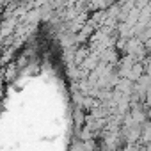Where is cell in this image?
I'll use <instances>...</instances> for the list:
<instances>
[{
	"mask_svg": "<svg viewBox=\"0 0 151 151\" xmlns=\"http://www.w3.org/2000/svg\"><path fill=\"white\" fill-rule=\"evenodd\" d=\"M71 119L66 64L41 25L0 59V151H68Z\"/></svg>",
	"mask_w": 151,
	"mask_h": 151,
	"instance_id": "cell-1",
	"label": "cell"
}]
</instances>
